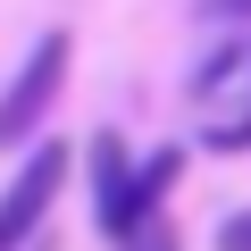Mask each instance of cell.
I'll return each mask as SVG.
<instances>
[{
	"instance_id": "cell-7",
	"label": "cell",
	"mask_w": 251,
	"mask_h": 251,
	"mask_svg": "<svg viewBox=\"0 0 251 251\" xmlns=\"http://www.w3.org/2000/svg\"><path fill=\"white\" fill-rule=\"evenodd\" d=\"M209 17H251V0H201Z\"/></svg>"
},
{
	"instance_id": "cell-6",
	"label": "cell",
	"mask_w": 251,
	"mask_h": 251,
	"mask_svg": "<svg viewBox=\"0 0 251 251\" xmlns=\"http://www.w3.org/2000/svg\"><path fill=\"white\" fill-rule=\"evenodd\" d=\"M218 251H251V209H243V218H226V226H218Z\"/></svg>"
},
{
	"instance_id": "cell-5",
	"label": "cell",
	"mask_w": 251,
	"mask_h": 251,
	"mask_svg": "<svg viewBox=\"0 0 251 251\" xmlns=\"http://www.w3.org/2000/svg\"><path fill=\"white\" fill-rule=\"evenodd\" d=\"M117 251H176V226H168V218H143V226L126 234Z\"/></svg>"
},
{
	"instance_id": "cell-3",
	"label": "cell",
	"mask_w": 251,
	"mask_h": 251,
	"mask_svg": "<svg viewBox=\"0 0 251 251\" xmlns=\"http://www.w3.org/2000/svg\"><path fill=\"white\" fill-rule=\"evenodd\" d=\"M92 209H100V234H109V243H126L143 218H159V193L143 184V168L126 159V143H117V134H100V143H92Z\"/></svg>"
},
{
	"instance_id": "cell-4",
	"label": "cell",
	"mask_w": 251,
	"mask_h": 251,
	"mask_svg": "<svg viewBox=\"0 0 251 251\" xmlns=\"http://www.w3.org/2000/svg\"><path fill=\"white\" fill-rule=\"evenodd\" d=\"M59 176H67V151H59V143H42V151L25 159V176L0 193V251H17V243L42 226V209L59 201Z\"/></svg>"
},
{
	"instance_id": "cell-1",
	"label": "cell",
	"mask_w": 251,
	"mask_h": 251,
	"mask_svg": "<svg viewBox=\"0 0 251 251\" xmlns=\"http://www.w3.org/2000/svg\"><path fill=\"white\" fill-rule=\"evenodd\" d=\"M193 100L218 109V117L201 126V143H209V151H251V42L209 50L201 75H193Z\"/></svg>"
},
{
	"instance_id": "cell-2",
	"label": "cell",
	"mask_w": 251,
	"mask_h": 251,
	"mask_svg": "<svg viewBox=\"0 0 251 251\" xmlns=\"http://www.w3.org/2000/svg\"><path fill=\"white\" fill-rule=\"evenodd\" d=\"M67 34H42L34 50H25V67H17V84L0 92V151H17L34 126L50 117V100H59V84H67Z\"/></svg>"
}]
</instances>
